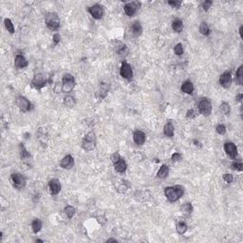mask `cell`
Wrapping results in <instances>:
<instances>
[{
	"label": "cell",
	"instance_id": "obj_24",
	"mask_svg": "<svg viewBox=\"0 0 243 243\" xmlns=\"http://www.w3.org/2000/svg\"><path fill=\"white\" fill-rule=\"evenodd\" d=\"M174 131H175V128L174 126H173V124L171 123H167L165 125H164V128H163V133L165 136L167 137H173L174 136Z\"/></svg>",
	"mask_w": 243,
	"mask_h": 243
},
{
	"label": "cell",
	"instance_id": "obj_33",
	"mask_svg": "<svg viewBox=\"0 0 243 243\" xmlns=\"http://www.w3.org/2000/svg\"><path fill=\"white\" fill-rule=\"evenodd\" d=\"M182 212H183L184 214H186V215H191V213H192V211H193V208H192V205H191L190 203H185V204L182 205Z\"/></svg>",
	"mask_w": 243,
	"mask_h": 243
},
{
	"label": "cell",
	"instance_id": "obj_11",
	"mask_svg": "<svg viewBox=\"0 0 243 243\" xmlns=\"http://www.w3.org/2000/svg\"><path fill=\"white\" fill-rule=\"evenodd\" d=\"M224 150L226 152V154L232 159V160H235L237 157V147L235 146V144L233 143H225L224 144Z\"/></svg>",
	"mask_w": 243,
	"mask_h": 243
},
{
	"label": "cell",
	"instance_id": "obj_10",
	"mask_svg": "<svg viewBox=\"0 0 243 243\" xmlns=\"http://www.w3.org/2000/svg\"><path fill=\"white\" fill-rule=\"evenodd\" d=\"M120 74L122 77H124V79H127V80H131L132 77H133V71H132V67L129 64L124 62L122 66H121V69H120Z\"/></svg>",
	"mask_w": 243,
	"mask_h": 243
},
{
	"label": "cell",
	"instance_id": "obj_31",
	"mask_svg": "<svg viewBox=\"0 0 243 243\" xmlns=\"http://www.w3.org/2000/svg\"><path fill=\"white\" fill-rule=\"evenodd\" d=\"M242 71H243V66H240L237 69L236 71V77H235V80L237 82L238 85H242L243 84V73H242Z\"/></svg>",
	"mask_w": 243,
	"mask_h": 243
},
{
	"label": "cell",
	"instance_id": "obj_32",
	"mask_svg": "<svg viewBox=\"0 0 243 243\" xmlns=\"http://www.w3.org/2000/svg\"><path fill=\"white\" fill-rule=\"evenodd\" d=\"M4 24H5V27H6L7 30H8L10 33L13 34V33L14 32V26H13V22L11 21V19L6 18V19L4 20Z\"/></svg>",
	"mask_w": 243,
	"mask_h": 243
},
{
	"label": "cell",
	"instance_id": "obj_20",
	"mask_svg": "<svg viewBox=\"0 0 243 243\" xmlns=\"http://www.w3.org/2000/svg\"><path fill=\"white\" fill-rule=\"evenodd\" d=\"M114 167H115V170L118 172V173H124L126 171V168H127V164L126 162L124 161V160L123 158H121L120 161H118L116 163H114Z\"/></svg>",
	"mask_w": 243,
	"mask_h": 243
},
{
	"label": "cell",
	"instance_id": "obj_9",
	"mask_svg": "<svg viewBox=\"0 0 243 243\" xmlns=\"http://www.w3.org/2000/svg\"><path fill=\"white\" fill-rule=\"evenodd\" d=\"M141 7V3L138 1H134V2H129L127 4L124 5V13L127 16H133L139 10V8Z\"/></svg>",
	"mask_w": 243,
	"mask_h": 243
},
{
	"label": "cell",
	"instance_id": "obj_34",
	"mask_svg": "<svg viewBox=\"0 0 243 243\" xmlns=\"http://www.w3.org/2000/svg\"><path fill=\"white\" fill-rule=\"evenodd\" d=\"M118 53H119L120 55H124V56H125V55L128 53V49L126 48V46H125V45L122 44V45H120V46H119Z\"/></svg>",
	"mask_w": 243,
	"mask_h": 243
},
{
	"label": "cell",
	"instance_id": "obj_13",
	"mask_svg": "<svg viewBox=\"0 0 243 243\" xmlns=\"http://www.w3.org/2000/svg\"><path fill=\"white\" fill-rule=\"evenodd\" d=\"M219 84L224 88H229L232 85V75L229 71L223 72L219 77Z\"/></svg>",
	"mask_w": 243,
	"mask_h": 243
},
{
	"label": "cell",
	"instance_id": "obj_43",
	"mask_svg": "<svg viewBox=\"0 0 243 243\" xmlns=\"http://www.w3.org/2000/svg\"><path fill=\"white\" fill-rule=\"evenodd\" d=\"M52 38H53V44H54V45L59 44V43H60V41H61V36H60V34H59V33H55Z\"/></svg>",
	"mask_w": 243,
	"mask_h": 243
},
{
	"label": "cell",
	"instance_id": "obj_12",
	"mask_svg": "<svg viewBox=\"0 0 243 243\" xmlns=\"http://www.w3.org/2000/svg\"><path fill=\"white\" fill-rule=\"evenodd\" d=\"M88 12L92 15V17L95 19H101L103 15V9L99 4H95V5L89 7Z\"/></svg>",
	"mask_w": 243,
	"mask_h": 243
},
{
	"label": "cell",
	"instance_id": "obj_37",
	"mask_svg": "<svg viewBox=\"0 0 243 243\" xmlns=\"http://www.w3.org/2000/svg\"><path fill=\"white\" fill-rule=\"evenodd\" d=\"M216 130H217L218 134H219V135H224L226 133V127L223 124H218L216 127Z\"/></svg>",
	"mask_w": 243,
	"mask_h": 243
},
{
	"label": "cell",
	"instance_id": "obj_38",
	"mask_svg": "<svg viewBox=\"0 0 243 243\" xmlns=\"http://www.w3.org/2000/svg\"><path fill=\"white\" fill-rule=\"evenodd\" d=\"M212 4H213V2L211 1V0H207V1L203 2V3H202V8H203V10H204L205 12H207L208 10L211 8Z\"/></svg>",
	"mask_w": 243,
	"mask_h": 243
},
{
	"label": "cell",
	"instance_id": "obj_42",
	"mask_svg": "<svg viewBox=\"0 0 243 243\" xmlns=\"http://www.w3.org/2000/svg\"><path fill=\"white\" fill-rule=\"evenodd\" d=\"M223 180H224L226 182L231 183V182H233L234 178H233V175H232V174H224V175H223Z\"/></svg>",
	"mask_w": 243,
	"mask_h": 243
},
{
	"label": "cell",
	"instance_id": "obj_1",
	"mask_svg": "<svg viewBox=\"0 0 243 243\" xmlns=\"http://www.w3.org/2000/svg\"><path fill=\"white\" fill-rule=\"evenodd\" d=\"M184 194V189L181 185L169 186L164 189V195L170 202H175L179 200Z\"/></svg>",
	"mask_w": 243,
	"mask_h": 243
},
{
	"label": "cell",
	"instance_id": "obj_16",
	"mask_svg": "<svg viewBox=\"0 0 243 243\" xmlns=\"http://www.w3.org/2000/svg\"><path fill=\"white\" fill-rule=\"evenodd\" d=\"M49 189L52 195H58L61 191V183L59 180L57 179L51 180L49 183Z\"/></svg>",
	"mask_w": 243,
	"mask_h": 243
},
{
	"label": "cell",
	"instance_id": "obj_3",
	"mask_svg": "<svg viewBox=\"0 0 243 243\" xmlns=\"http://www.w3.org/2000/svg\"><path fill=\"white\" fill-rule=\"evenodd\" d=\"M62 84H63L62 85V90L65 93H68V92L72 91L75 85H76L74 77L69 73H66L63 76Z\"/></svg>",
	"mask_w": 243,
	"mask_h": 243
},
{
	"label": "cell",
	"instance_id": "obj_35",
	"mask_svg": "<svg viewBox=\"0 0 243 243\" xmlns=\"http://www.w3.org/2000/svg\"><path fill=\"white\" fill-rule=\"evenodd\" d=\"M174 51H175V53H176L177 55H179V56L182 55V54H183V47H182V45L181 43L177 44V45L175 46V48H174Z\"/></svg>",
	"mask_w": 243,
	"mask_h": 243
},
{
	"label": "cell",
	"instance_id": "obj_46",
	"mask_svg": "<svg viewBox=\"0 0 243 243\" xmlns=\"http://www.w3.org/2000/svg\"><path fill=\"white\" fill-rule=\"evenodd\" d=\"M193 143L195 144V145H196V146H199V147H201V144H200L198 141H197V140H194V141H193Z\"/></svg>",
	"mask_w": 243,
	"mask_h": 243
},
{
	"label": "cell",
	"instance_id": "obj_7",
	"mask_svg": "<svg viewBox=\"0 0 243 243\" xmlns=\"http://www.w3.org/2000/svg\"><path fill=\"white\" fill-rule=\"evenodd\" d=\"M47 77L46 75L42 74V73H39V74H36L35 76H34V78L32 79L31 81V86L35 88V89H42L44 87H46L47 85Z\"/></svg>",
	"mask_w": 243,
	"mask_h": 243
},
{
	"label": "cell",
	"instance_id": "obj_40",
	"mask_svg": "<svg viewBox=\"0 0 243 243\" xmlns=\"http://www.w3.org/2000/svg\"><path fill=\"white\" fill-rule=\"evenodd\" d=\"M182 155L180 153H174V154L172 155V157H171V160L174 162L180 161H182Z\"/></svg>",
	"mask_w": 243,
	"mask_h": 243
},
{
	"label": "cell",
	"instance_id": "obj_19",
	"mask_svg": "<svg viewBox=\"0 0 243 243\" xmlns=\"http://www.w3.org/2000/svg\"><path fill=\"white\" fill-rule=\"evenodd\" d=\"M131 30H132V33H133V35L135 37L140 36L141 34H142V32H143V27H142L141 23L139 22V21L135 22L132 25V27H131Z\"/></svg>",
	"mask_w": 243,
	"mask_h": 243
},
{
	"label": "cell",
	"instance_id": "obj_21",
	"mask_svg": "<svg viewBox=\"0 0 243 243\" xmlns=\"http://www.w3.org/2000/svg\"><path fill=\"white\" fill-rule=\"evenodd\" d=\"M183 22L181 19H175L174 21L172 22V29H174V31L180 33L182 31L183 29Z\"/></svg>",
	"mask_w": 243,
	"mask_h": 243
},
{
	"label": "cell",
	"instance_id": "obj_41",
	"mask_svg": "<svg viewBox=\"0 0 243 243\" xmlns=\"http://www.w3.org/2000/svg\"><path fill=\"white\" fill-rule=\"evenodd\" d=\"M110 159H111L112 163L114 164V163H116L118 161H120V160H121V156H120L118 153H114V154H112V155H111Z\"/></svg>",
	"mask_w": 243,
	"mask_h": 243
},
{
	"label": "cell",
	"instance_id": "obj_15",
	"mask_svg": "<svg viewBox=\"0 0 243 243\" xmlns=\"http://www.w3.org/2000/svg\"><path fill=\"white\" fill-rule=\"evenodd\" d=\"M74 165V159L71 155H66L60 162V166L64 169H71Z\"/></svg>",
	"mask_w": 243,
	"mask_h": 243
},
{
	"label": "cell",
	"instance_id": "obj_27",
	"mask_svg": "<svg viewBox=\"0 0 243 243\" xmlns=\"http://www.w3.org/2000/svg\"><path fill=\"white\" fill-rule=\"evenodd\" d=\"M31 227H32L33 233H34V234H37V233L41 230V228H42V221H41L39 219H34V220L32 221V223H31Z\"/></svg>",
	"mask_w": 243,
	"mask_h": 243
},
{
	"label": "cell",
	"instance_id": "obj_14",
	"mask_svg": "<svg viewBox=\"0 0 243 243\" xmlns=\"http://www.w3.org/2000/svg\"><path fill=\"white\" fill-rule=\"evenodd\" d=\"M133 141L138 145H143L145 142V134L141 130H136L133 133Z\"/></svg>",
	"mask_w": 243,
	"mask_h": 243
},
{
	"label": "cell",
	"instance_id": "obj_6",
	"mask_svg": "<svg viewBox=\"0 0 243 243\" xmlns=\"http://www.w3.org/2000/svg\"><path fill=\"white\" fill-rule=\"evenodd\" d=\"M15 103L22 112H29L32 109V103L24 96H18L15 100Z\"/></svg>",
	"mask_w": 243,
	"mask_h": 243
},
{
	"label": "cell",
	"instance_id": "obj_23",
	"mask_svg": "<svg viewBox=\"0 0 243 243\" xmlns=\"http://www.w3.org/2000/svg\"><path fill=\"white\" fill-rule=\"evenodd\" d=\"M182 91L184 92V93H186V94H191V93H193V91H194V86H193L192 82H190V81L184 82V83L182 84Z\"/></svg>",
	"mask_w": 243,
	"mask_h": 243
},
{
	"label": "cell",
	"instance_id": "obj_39",
	"mask_svg": "<svg viewBox=\"0 0 243 243\" xmlns=\"http://www.w3.org/2000/svg\"><path fill=\"white\" fill-rule=\"evenodd\" d=\"M182 1H168V5H170L172 8L174 9H179L182 5Z\"/></svg>",
	"mask_w": 243,
	"mask_h": 243
},
{
	"label": "cell",
	"instance_id": "obj_45",
	"mask_svg": "<svg viewBox=\"0 0 243 243\" xmlns=\"http://www.w3.org/2000/svg\"><path fill=\"white\" fill-rule=\"evenodd\" d=\"M242 98H243V95L240 93V94H237V95H236V97H235V100H236L237 102L241 103V102H242Z\"/></svg>",
	"mask_w": 243,
	"mask_h": 243
},
{
	"label": "cell",
	"instance_id": "obj_2",
	"mask_svg": "<svg viewBox=\"0 0 243 243\" xmlns=\"http://www.w3.org/2000/svg\"><path fill=\"white\" fill-rule=\"evenodd\" d=\"M45 23L51 30H57L60 28V18L56 13H48L45 15Z\"/></svg>",
	"mask_w": 243,
	"mask_h": 243
},
{
	"label": "cell",
	"instance_id": "obj_36",
	"mask_svg": "<svg viewBox=\"0 0 243 243\" xmlns=\"http://www.w3.org/2000/svg\"><path fill=\"white\" fill-rule=\"evenodd\" d=\"M231 166H232V168H233L234 170H236V171H239V172H241V171L243 170V164H242L241 162L234 161V162L231 164Z\"/></svg>",
	"mask_w": 243,
	"mask_h": 243
},
{
	"label": "cell",
	"instance_id": "obj_5",
	"mask_svg": "<svg viewBox=\"0 0 243 243\" xmlns=\"http://www.w3.org/2000/svg\"><path fill=\"white\" fill-rule=\"evenodd\" d=\"M198 111L203 116H209L212 112V103L208 98H202L198 103Z\"/></svg>",
	"mask_w": 243,
	"mask_h": 243
},
{
	"label": "cell",
	"instance_id": "obj_48",
	"mask_svg": "<svg viewBox=\"0 0 243 243\" xmlns=\"http://www.w3.org/2000/svg\"><path fill=\"white\" fill-rule=\"evenodd\" d=\"M110 241H112V242H113V241H114V242H117V240H116V239H114V238H110V239H108V242H110Z\"/></svg>",
	"mask_w": 243,
	"mask_h": 243
},
{
	"label": "cell",
	"instance_id": "obj_17",
	"mask_svg": "<svg viewBox=\"0 0 243 243\" xmlns=\"http://www.w3.org/2000/svg\"><path fill=\"white\" fill-rule=\"evenodd\" d=\"M14 66L15 67L17 68H25L28 66V61L26 60V58L21 55V54H18L15 56V59H14Z\"/></svg>",
	"mask_w": 243,
	"mask_h": 243
},
{
	"label": "cell",
	"instance_id": "obj_4",
	"mask_svg": "<svg viewBox=\"0 0 243 243\" xmlns=\"http://www.w3.org/2000/svg\"><path fill=\"white\" fill-rule=\"evenodd\" d=\"M82 146L85 150L90 151L96 146V135L93 131L87 133L82 141Z\"/></svg>",
	"mask_w": 243,
	"mask_h": 243
},
{
	"label": "cell",
	"instance_id": "obj_29",
	"mask_svg": "<svg viewBox=\"0 0 243 243\" xmlns=\"http://www.w3.org/2000/svg\"><path fill=\"white\" fill-rule=\"evenodd\" d=\"M219 111L222 113V114H225V115H228L231 111V108H230V105L228 103H225L223 102L220 107H219Z\"/></svg>",
	"mask_w": 243,
	"mask_h": 243
},
{
	"label": "cell",
	"instance_id": "obj_47",
	"mask_svg": "<svg viewBox=\"0 0 243 243\" xmlns=\"http://www.w3.org/2000/svg\"><path fill=\"white\" fill-rule=\"evenodd\" d=\"M242 29H243V27L241 26L239 28V35H240V37H242Z\"/></svg>",
	"mask_w": 243,
	"mask_h": 243
},
{
	"label": "cell",
	"instance_id": "obj_30",
	"mask_svg": "<svg viewBox=\"0 0 243 243\" xmlns=\"http://www.w3.org/2000/svg\"><path fill=\"white\" fill-rule=\"evenodd\" d=\"M177 232L180 235H183L187 231V224L183 221H181L177 224Z\"/></svg>",
	"mask_w": 243,
	"mask_h": 243
},
{
	"label": "cell",
	"instance_id": "obj_44",
	"mask_svg": "<svg viewBox=\"0 0 243 243\" xmlns=\"http://www.w3.org/2000/svg\"><path fill=\"white\" fill-rule=\"evenodd\" d=\"M186 117H187V118H190V119L195 118V117H196V112H195V110H194V109H189V110L187 111V113H186Z\"/></svg>",
	"mask_w": 243,
	"mask_h": 243
},
{
	"label": "cell",
	"instance_id": "obj_25",
	"mask_svg": "<svg viewBox=\"0 0 243 243\" xmlns=\"http://www.w3.org/2000/svg\"><path fill=\"white\" fill-rule=\"evenodd\" d=\"M64 105L66 108H73L76 105V100L74 99V97H72L71 95L66 96L64 98Z\"/></svg>",
	"mask_w": 243,
	"mask_h": 243
},
{
	"label": "cell",
	"instance_id": "obj_18",
	"mask_svg": "<svg viewBox=\"0 0 243 243\" xmlns=\"http://www.w3.org/2000/svg\"><path fill=\"white\" fill-rule=\"evenodd\" d=\"M20 156H21L22 161H24L26 164L30 165V160H31V157H30L29 153L26 150V148H25L23 145H20Z\"/></svg>",
	"mask_w": 243,
	"mask_h": 243
},
{
	"label": "cell",
	"instance_id": "obj_26",
	"mask_svg": "<svg viewBox=\"0 0 243 243\" xmlns=\"http://www.w3.org/2000/svg\"><path fill=\"white\" fill-rule=\"evenodd\" d=\"M64 212H65L66 216L68 219H72L73 216H74L75 213H76V210H75V208H74L73 206H71V205H66V206L65 207V209H64Z\"/></svg>",
	"mask_w": 243,
	"mask_h": 243
},
{
	"label": "cell",
	"instance_id": "obj_22",
	"mask_svg": "<svg viewBox=\"0 0 243 243\" xmlns=\"http://www.w3.org/2000/svg\"><path fill=\"white\" fill-rule=\"evenodd\" d=\"M168 174H169V167L166 164H163L159 169V171L157 173V177L160 179H164L168 176Z\"/></svg>",
	"mask_w": 243,
	"mask_h": 243
},
{
	"label": "cell",
	"instance_id": "obj_8",
	"mask_svg": "<svg viewBox=\"0 0 243 243\" xmlns=\"http://www.w3.org/2000/svg\"><path fill=\"white\" fill-rule=\"evenodd\" d=\"M11 179H12L15 188H17L19 190L25 188V186L27 184V181H26V178L23 177L21 174H19V173H13L11 176Z\"/></svg>",
	"mask_w": 243,
	"mask_h": 243
},
{
	"label": "cell",
	"instance_id": "obj_28",
	"mask_svg": "<svg viewBox=\"0 0 243 243\" xmlns=\"http://www.w3.org/2000/svg\"><path fill=\"white\" fill-rule=\"evenodd\" d=\"M199 31H200L201 34H203V35H205V36H208L211 32L209 27H208V25L205 22H201V24L199 26Z\"/></svg>",
	"mask_w": 243,
	"mask_h": 243
}]
</instances>
